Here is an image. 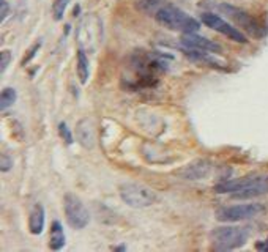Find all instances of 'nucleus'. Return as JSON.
I'll return each mask as SVG.
<instances>
[{
    "label": "nucleus",
    "instance_id": "nucleus-9",
    "mask_svg": "<svg viewBox=\"0 0 268 252\" xmlns=\"http://www.w3.org/2000/svg\"><path fill=\"white\" fill-rule=\"evenodd\" d=\"M181 47L183 49H196V50H205V52L220 54L223 47L221 44L208 40L205 37H200L197 33H183L181 37Z\"/></svg>",
    "mask_w": 268,
    "mask_h": 252
},
{
    "label": "nucleus",
    "instance_id": "nucleus-18",
    "mask_svg": "<svg viewBox=\"0 0 268 252\" xmlns=\"http://www.w3.org/2000/svg\"><path fill=\"white\" fill-rule=\"evenodd\" d=\"M70 0H54L52 2V16L55 21H60L65 14L66 6H68Z\"/></svg>",
    "mask_w": 268,
    "mask_h": 252
},
{
    "label": "nucleus",
    "instance_id": "nucleus-15",
    "mask_svg": "<svg viewBox=\"0 0 268 252\" xmlns=\"http://www.w3.org/2000/svg\"><path fill=\"white\" fill-rule=\"evenodd\" d=\"M76 73H78V78L81 84H87L89 81V58L86 55V50L82 47L78 49V55H76Z\"/></svg>",
    "mask_w": 268,
    "mask_h": 252
},
{
    "label": "nucleus",
    "instance_id": "nucleus-11",
    "mask_svg": "<svg viewBox=\"0 0 268 252\" xmlns=\"http://www.w3.org/2000/svg\"><path fill=\"white\" fill-rule=\"evenodd\" d=\"M76 136L78 142L87 150H91L95 147L96 136H95V128H93V122H91L89 117L82 119L76 125Z\"/></svg>",
    "mask_w": 268,
    "mask_h": 252
},
{
    "label": "nucleus",
    "instance_id": "nucleus-3",
    "mask_svg": "<svg viewBox=\"0 0 268 252\" xmlns=\"http://www.w3.org/2000/svg\"><path fill=\"white\" fill-rule=\"evenodd\" d=\"M249 238V232L245 227L224 225L216 227L210 232V243L215 251L225 252L241 248Z\"/></svg>",
    "mask_w": 268,
    "mask_h": 252
},
{
    "label": "nucleus",
    "instance_id": "nucleus-20",
    "mask_svg": "<svg viewBox=\"0 0 268 252\" xmlns=\"http://www.w3.org/2000/svg\"><path fill=\"white\" fill-rule=\"evenodd\" d=\"M41 44H43V43H41V40H40V41H37V43L29 49V54H26V57H24V58H22V62H21V65H22V66H26V65L32 60V58L37 55V52L40 50Z\"/></svg>",
    "mask_w": 268,
    "mask_h": 252
},
{
    "label": "nucleus",
    "instance_id": "nucleus-16",
    "mask_svg": "<svg viewBox=\"0 0 268 252\" xmlns=\"http://www.w3.org/2000/svg\"><path fill=\"white\" fill-rule=\"evenodd\" d=\"M167 2V0H136L137 10L148 16H155V13Z\"/></svg>",
    "mask_w": 268,
    "mask_h": 252
},
{
    "label": "nucleus",
    "instance_id": "nucleus-21",
    "mask_svg": "<svg viewBox=\"0 0 268 252\" xmlns=\"http://www.w3.org/2000/svg\"><path fill=\"white\" fill-rule=\"evenodd\" d=\"M11 62V52L10 50H2V54H0V73H5L8 65Z\"/></svg>",
    "mask_w": 268,
    "mask_h": 252
},
{
    "label": "nucleus",
    "instance_id": "nucleus-14",
    "mask_svg": "<svg viewBox=\"0 0 268 252\" xmlns=\"http://www.w3.org/2000/svg\"><path fill=\"white\" fill-rule=\"evenodd\" d=\"M66 243V237H65V230L62 224L58 221H54L51 224V241H49V248L52 251H60Z\"/></svg>",
    "mask_w": 268,
    "mask_h": 252
},
{
    "label": "nucleus",
    "instance_id": "nucleus-12",
    "mask_svg": "<svg viewBox=\"0 0 268 252\" xmlns=\"http://www.w3.org/2000/svg\"><path fill=\"white\" fill-rule=\"evenodd\" d=\"M45 219H46V213H45V207L41 204H35L30 210L29 214V230L32 235H41L45 230Z\"/></svg>",
    "mask_w": 268,
    "mask_h": 252
},
{
    "label": "nucleus",
    "instance_id": "nucleus-25",
    "mask_svg": "<svg viewBox=\"0 0 268 252\" xmlns=\"http://www.w3.org/2000/svg\"><path fill=\"white\" fill-rule=\"evenodd\" d=\"M114 251H125V246H117V248H112Z\"/></svg>",
    "mask_w": 268,
    "mask_h": 252
},
{
    "label": "nucleus",
    "instance_id": "nucleus-6",
    "mask_svg": "<svg viewBox=\"0 0 268 252\" xmlns=\"http://www.w3.org/2000/svg\"><path fill=\"white\" fill-rule=\"evenodd\" d=\"M262 204H243V205H232V207H220L215 211V217L221 222H238L251 219L259 216L264 211Z\"/></svg>",
    "mask_w": 268,
    "mask_h": 252
},
{
    "label": "nucleus",
    "instance_id": "nucleus-22",
    "mask_svg": "<svg viewBox=\"0 0 268 252\" xmlns=\"http://www.w3.org/2000/svg\"><path fill=\"white\" fill-rule=\"evenodd\" d=\"M2 166H0V169H2V172H8L11 169V166H13V159L10 158V155H6L3 153L2 155V163H0Z\"/></svg>",
    "mask_w": 268,
    "mask_h": 252
},
{
    "label": "nucleus",
    "instance_id": "nucleus-5",
    "mask_svg": "<svg viewBox=\"0 0 268 252\" xmlns=\"http://www.w3.org/2000/svg\"><path fill=\"white\" fill-rule=\"evenodd\" d=\"M220 10L225 14L229 16V18L235 22L238 27H241L246 33H249L251 37L254 38H262L265 35V29L264 25L259 22L256 18H253L249 13H246L245 10H241V8H237L233 5H229V3H221L220 5Z\"/></svg>",
    "mask_w": 268,
    "mask_h": 252
},
{
    "label": "nucleus",
    "instance_id": "nucleus-19",
    "mask_svg": "<svg viewBox=\"0 0 268 252\" xmlns=\"http://www.w3.org/2000/svg\"><path fill=\"white\" fill-rule=\"evenodd\" d=\"M58 134H60L62 140L65 142L66 145H71L73 144V134L68 128V125H66L65 122L58 123Z\"/></svg>",
    "mask_w": 268,
    "mask_h": 252
},
{
    "label": "nucleus",
    "instance_id": "nucleus-24",
    "mask_svg": "<svg viewBox=\"0 0 268 252\" xmlns=\"http://www.w3.org/2000/svg\"><path fill=\"white\" fill-rule=\"evenodd\" d=\"M259 251H267L268 252V240L267 241H262V243H257V246H256Z\"/></svg>",
    "mask_w": 268,
    "mask_h": 252
},
{
    "label": "nucleus",
    "instance_id": "nucleus-7",
    "mask_svg": "<svg viewBox=\"0 0 268 252\" xmlns=\"http://www.w3.org/2000/svg\"><path fill=\"white\" fill-rule=\"evenodd\" d=\"M63 210H65L66 221H68V224L73 229L82 230L89 225L90 213L78 196L68 192V194L63 197Z\"/></svg>",
    "mask_w": 268,
    "mask_h": 252
},
{
    "label": "nucleus",
    "instance_id": "nucleus-1",
    "mask_svg": "<svg viewBox=\"0 0 268 252\" xmlns=\"http://www.w3.org/2000/svg\"><path fill=\"white\" fill-rule=\"evenodd\" d=\"M216 192L230 194L233 199H254L268 194V175L253 173L246 175L240 180H225L215 188Z\"/></svg>",
    "mask_w": 268,
    "mask_h": 252
},
{
    "label": "nucleus",
    "instance_id": "nucleus-13",
    "mask_svg": "<svg viewBox=\"0 0 268 252\" xmlns=\"http://www.w3.org/2000/svg\"><path fill=\"white\" fill-rule=\"evenodd\" d=\"M185 55L189 58V60L205 65V66H213V68H221V63L218 62V58H215L213 52H205V50H196V49H183Z\"/></svg>",
    "mask_w": 268,
    "mask_h": 252
},
{
    "label": "nucleus",
    "instance_id": "nucleus-8",
    "mask_svg": "<svg viewBox=\"0 0 268 252\" xmlns=\"http://www.w3.org/2000/svg\"><path fill=\"white\" fill-rule=\"evenodd\" d=\"M200 21H202L207 27L223 33L224 37H227L229 40L235 41V43H241V44L248 43L245 33H241V30H238L235 27H232L229 22H225L223 18H220V16H216L213 13H204L202 16H200Z\"/></svg>",
    "mask_w": 268,
    "mask_h": 252
},
{
    "label": "nucleus",
    "instance_id": "nucleus-4",
    "mask_svg": "<svg viewBox=\"0 0 268 252\" xmlns=\"http://www.w3.org/2000/svg\"><path fill=\"white\" fill-rule=\"evenodd\" d=\"M120 197L131 208H148L156 202V192L142 183H123Z\"/></svg>",
    "mask_w": 268,
    "mask_h": 252
},
{
    "label": "nucleus",
    "instance_id": "nucleus-10",
    "mask_svg": "<svg viewBox=\"0 0 268 252\" xmlns=\"http://www.w3.org/2000/svg\"><path fill=\"white\" fill-rule=\"evenodd\" d=\"M213 169V164L207 159H196L189 164H186L183 169L179 170V175L183 180H202L210 175Z\"/></svg>",
    "mask_w": 268,
    "mask_h": 252
},
{
    "label": "nucleus",
    "instance_id": "nucleus-17",
    "mask_svg": "<svg viewBox=\"0 0 268 252\" xmlns=\"http://www.w3.org/2000/svg\"><path fill=\"white\" fill-rule=\"evenodd\" d=\"M16 98H18V93L13 87H5L2 91V98H0V109L2 111H6L8 107L14 104Z\"/></svg>",
    "mask_w": 268,
    "mask_h": 252
},
{
    "label": "nucleus",
    "instance_id": "nucleus-23",
    "mask_svg": "<svg viewBox=\"0 0 268 252\" xmlns=\"http://www.w3.org/2000/svg\"><path fill=\"white\" fill-rule=\"evenodd\" d=\"M8 13H10V5H8L6 0H2L0 2V21H5Z\"/></svg>",
    "mask_w": 268,
    "mask_h": 252
},
{
    "label": "nucleus",
    "instance_id": "nucleus-2",
    "mask_svg": "<svg viewBox=\"0 0 268 252\" xmlns=\"http://www.w3.org/2000/svg\"><path fill=\"white\" fill-rule=\"evenodd\" d=\"M153 18L160 22L164 27L181 32V33H196L200 29V22L191 18L188 13L180 10L179 6H175L171 2H166L160 10L155 13Z\"/></svg>",
    "mask_w": 268,
    "mask_h": 252
}]
</instances>
